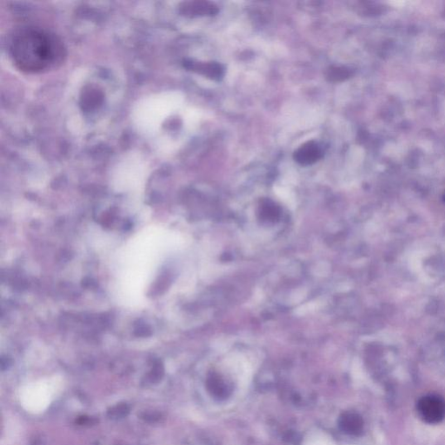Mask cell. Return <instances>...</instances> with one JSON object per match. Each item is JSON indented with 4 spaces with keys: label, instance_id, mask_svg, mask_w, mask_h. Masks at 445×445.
Masks as SVG:
<instances>
[{
    "label": "cell",
    "instance_id": "obj_2",
    "mask_svg": "<svg viewBox=\"0 0 445 445\" xmlns=\"http://www.w3.org/2000/svg\"><path fill=\"white\" fill-rule=\"evenodd\" d=\"M417 410L426 423H438L445 417V401L439 396H425L418 401Z\"/></svg>",
    "mask_w": 445,
    "mask_h": 445
},
{
    "label": "cell",
    "instance_id": "obj_7",
    "mask_svg": "<svg viewBox=\"0 0 445 445\" xmlns=\"http://www.w3.org/2000/svg\"><path fill=\"white\" fill-rule=\"evenodd\" d=\"M129 412V407L127 404H119L110 410L108 412V416L112 419H118L126 417Z\"/></svg>",
    "mask_w": 445,
    "mask_h": 445
},
{
    "label": "cell",
    "instance_id": "obj_3",
    "mask_svg": "<svg viewBox=\"0 0 445 445\" xmlns=\"http://www.w3.org/2000/svg\"><path fill=\"white\" fill-rule=\"evenodd\" d=\"M321 146L316 141H308L296 150L293 154L294 160L302 166L313 165L323 157Z\"/></svg>",
    "mask_w": 445,
    "mask_h": 445
},
{
    "label": "cell",
    "instance_id": "obj_6",
    "mask_svg": "<svg viewBox=\"0 0 445 445\" xmlns=\"http://www.w3.org/2000/svg\"><path fill=\"white\" fill-rule=\"evenodd\" d=\"M350 76V70L347 68L340 66H330L326 72V79L330 82L344 81Z\"/></svg>",
    "mask_w": 445,
    "mask_h": 445
},
{
    "label": "cell",
    "instance_id": "obj_1",
    "mask_svg": "<svg viewBox=\"0 0 445 445\" xmlns=\"http://www.w3.org/2000/svg\"><path fill=\"white\" fill-rule=\"evenodd\" d=\"M11 57L20 70L28 73L49 70L61 61L63 47L55 37L40 29L19 31L10 46Z\"/></svg>",
    "mask_w": 445,
    "mask_h": 445
},
{
    "label": "cell",
    "instance_id": "obj_5",
    "mask_svg": "<svg viewBox=\"0 0 445 445\" xmlns=\"http://www.w3.org/2000/svg\"><path fill=\"white\" fill-rule=\"evenodd\" d=\"M343 426L350 434H359L363 429V420L357 414H348L343 419Z\"/></svg>",
    "mask_w": 445,
    "mask_h": 445
},
{
    "label": "cell",
    "instance_id": "obj_4",
    "mask_svg": "<svg viewBox=\"0 0 445 445\" xmlns=\"http://www.w3.org/2000/svg\"><path fill=\"white\" fill-rule=\"evenodd\" d=\"M197 69L199 73L206 76L209 79L215 80V81H220L224 78V66L218 62H209V63L199 64L197 66Z\"/></svg>",
    "mask_w": 445,
    "mask_h": 445
},
{
    "label": "cell",
    "instance_id": "obj_8",
    "mask_svg": "<svg viewBox=\"0 0 445 445\" xmlns=\"http://www.w3.org/2000/svg\"><path fill=\"white\" fill-rule=\"evenodd\" d=\"M160 415L157 414L156 412H147V413H144L143 416H142V418L145 419L146 421H148V422H156V421L158 420L159 419Z\"/></svg>",
    "mask_w": 445,
    "mask_h": 445
}]
</instances>
